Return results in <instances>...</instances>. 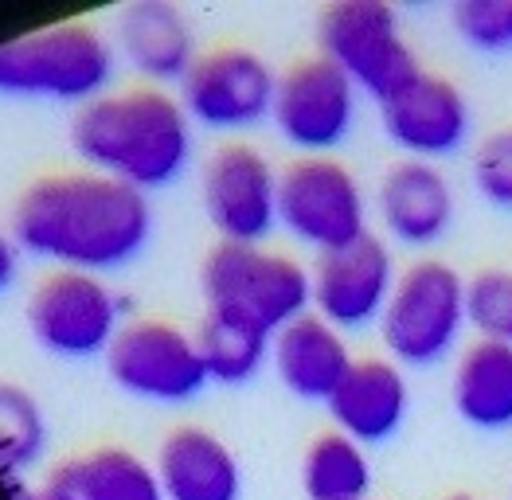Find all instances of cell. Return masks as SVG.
Wrapping results in <instances>:
<instances>
[{"mask_svg":"<svg viewBox=\"0 0 512 500\" xmlns=\"http://www.w3.org/2000/svg\"><path fill=\"white\" fill-rule=\"evenodd\" d=\"M470 325L489 340H512V270L489 266L466 278Z\"/></svg>","mask_w":512,"mask_h":500,"instance_id":"25","label":"cell"},{"mask_svg":"<svg viewBox=\"0 0 512 500\" xmlns=\"http://www.w3.org/2000/svg\"><path fill=\"white\" fill-rule=\"evenodd\" d=\"M106 372L126 395L165 407L192 403L208 387L196 336L161 317L122 325L114 344L106 348Z\"/></svg>","mask_w":512,"mask_h":500,"instance_id":"8","label":"cell"},{"mask_svg":"<svg viewBox=\"0 0 512 500\" xmlns=\"http://www.w3.org/2000/svg\"><path fill=\"white\" fill-rule=\"evenodd\" d=\"M505 40L512 47V0H505Z\"/></svg>","mask_w":512,"mask_h":500,"instance_id":"30","label":"cell"},{"mask_svg":"<svg viewBox=\"0 0 512 500\" xmlns=\"http://www.w3.org/2000/svg\"><path fill=\"white\" fill-rule=\"evenodd\" d=\"M450 399L462 422L477 430H509L512 426V340L477 336L462 348Z\"/></svg>","mask_w":512,"mask_h":500,"instance_id":"20","label":"cell"},{"mask_svg":"<svg viewBox=\"0 0 512 500\" xmlns=\"http://www.w3.org/2000/svg\"><path fill=\"white\" fill-rule=\"evenodd\" d=\"M47 446V422L36 403L16 383H0V481L12 485L28 469H36Z\"/></svg>","mask_w":512,"mask_h":500,"instance_id":"24","label":"cell"},{"mask_svg":"<svg viewBox=\"0 0 512 500\" xmlns=\"http://www.w3.org/2000/svg\"><path fill=\"white\" fill-rule=\"evenodd\" d=\"M12 243L59 270L106 274L129 266L153 235L149 196L98 172H51L12 208Z\"/></svg>","mask_w":512,"mask_h":500,"instance_id":"1","label":"cell"},{"mask_svg":"<svg viewBox=\"0 0 512 500\" xmlns=\"http://www.w3.org/2000/svg\"><path fill=\"white\" fill-rule=\"evenodd\" d=\"M466 325V278L442 258H419L399 270L380 317V336L387 360L399 368H430L458 348Z\"/></svg>","mask_w":512,"mask_h":500,"instance_id":"5","label":"cell"},{"mask_svg":"<svg viewBox=\"0 0 512 500\" xmlns=\"http://www.w3.org/2000/svg\"><path fill=\"white\" fill-rule=\"evenodd\" d=\"M317 55L341 67L356 90L384 106L423 75L395 8L384 0H337L317 16Z\"/></svg>","mask_w":512,"mask_h":500,"instance_id":"6","label":"cell"},{"mask_svg":"<svg viewBox=\"0 0 512 500\" xmlns=\"http://www.w3.org/2000/svg\"><path fill=\"white\" fill-rule=\"evenodd\" d=\"M454 28L477 51H505V0H462L454 4Z\"/></svg>","mask_w":512,"mask_h":500,"instance_id":"27","label":"cell"},{"mask_svg":"<svg viewBox=\"0 0 512 500\" xmlns=\"http://www.w3.org/2000/svg\"><path fill=\"white\" fill-rule=\"evenodd\" d=\"M380 114H384V133L415 161H438L458 153L473 125L462 86L430 71H423L399 94H391Z\"/></svg>","mask_w":512,"mask_h":500,"instance_id":"14","label":"cell"},{"mask_svg":"<svg viewBox=\"0 0 512 500\" xmlns=\"http://www.w3.org/2000/svg\"><path fill=\"white\" fill-rule=\"evenodd\" d=\"M118 51L94 24L67 20L0 43V94L94 102L114 79Z\"/></svg>","mask_w":512,"mask_h":500,"instance_id":"3","label":"cell"},{"mask_svg":"<svg viewBox=\"0 0 512 500\" xmlns=\"http://www.w3.org/2000/svg\"><path fill=\"white\" fill-rule=\"evenodd\" d=\"M28 329L51 356H106V348L122 329V301L94 274L55 270L28 297Z\"/></svg>","mask_w":512,"mask_h":500,"instance_id":"10","label":"cell"},{"mask_svg":"<svg viewBox=\"0 0 512 500\" xmlns=\"http://www.w3.org/2000/svg\"><path fill=\"white\" fill-rule=\"evenodd\" d=\"M356 86L325 55L298 59L278 75L270 122L305 157H325L341 149L356 125Z\"/></svg>","mask_w":512,"mask_h":500,"instance_id":"11","label":"cell"},{"mask_svg":"<svg viewBox=\"0 0 512 500\" xmlns=\"http://www.w3.org/2000/svg\"><path fill=\"white\" fill-rule=\"evenodd\" d=\"M333 430L348 434L360 446H380L399 434L411 411V387L407 375L387 356H364L356 360L333 399L325 403Z\"/></svg>","mask_w":512,"mask_h":500,"instance_id":"16","label":"cell"},{"mask_svg":"<svg viewBox=\"0 0 512 500\" xmlns=\"http://www.w3.org/2000/svg\"><path fill=\"white\" fill-rule=\"evenodd\" d=\"M309 274H313V313L341 333L376 325L399 278L387 243L372 231L352 247L321 254Z\"/></svg>","mask_w":512,"mask_h":500,"instance_id":"13","label":"cell"},{"mask_svg":"<svg viewBox=\"0 0 512 500\" xmlns=\"http://www.w3.org/2000/svg\"><path fill=\"white\" fill-rule=\"evenodd\" d=\"M274 94L278 75L251 47H212L196 55L192 71L176 86L188 122L219 133H239L266 122L274 110Z\"/></svg>","mask_w":512,"mask_h":500,"instance_id":"9","label":"cell"},{"mask_svg":"<svg viewBox=\"0 0 512 500\" xmlns=\"http://www.w3.org/2000/svg\"><path fill=\"white\" fill-rule=\"evenodd\" d=\"M270 364L290 395H298L305 403H329L348 368L356 364V356L348 352L341 329H333L317 313H305L282 333H274Z\"/></svg>","mask_w":512,"mask_h":500,"instance_id":"18","label":"cell"},{"mask_svg":"<svg viewBox=\"0 0 512 500\" xmlns=\"http://www.w3.org/2000/svg\"><path fill=\"white\" fill-rule=\"evenodd\" d=\"M114 51L153 86L176 83L196 63V36L184 12L169 0H137L114 20Z\"/></svg>","mask_w":512,"mask_h":500,"instance_id":"17","label":"cell"},{"mask_svg":"<svg viewBox=\"0 0 512 500\" xmlns=\"http://www.w3.org/2000/svg\"><path fill=\"white\" fill-rule=\"evenodd\" d=\"M157 481L165 500H239L243 469L231 446L204 426H176L157 450Z\"/></svg>","mask_w":512,"mask_h":500,"instance_id":"19","label":"cell"},{"mask_svg":"<svg viewBox=\"0 0 512 500\" xmlns=\"http://www.w3.org/2000/svg\"><path fill=\"white\" fill-rule=\"evenodd\" d=\"M16 266H20V247L12 243V235H4V231H0V293L12 286Z\"/></svg>","mask_w":512,"mask_h":500,"instance_id":"29","label":"cell"},{"mask_svg":"<svg viewBox=\"0 0 512 500\" xmlns=\"http://www.w3.org/2000/svg\"><path fill=\"white\" fill-rule=\"evenodd\" d=\"M446 500H481V497H470V493H458V497H446Z\"/></svg>","mask_w":512,"mask_h":500,"instance_id":"31","label":"cell"},{"mask_svg":"<svg viewBox=\"0 0 512 500\" xmlns=\"http://www.w3.org/2000/svg\"><path fill=\"white\" fill-rule=\"evenodd\" d=\"M301 493L305 500H368L372 493L368 450L341 430L317 434L301 458Z\"/></svg>","mask_w":512,"mask_h":500,"instance_id":"22","label":"cell"},{"mask_svg":"<svg viewBox=\"0 0 512 500\" xmlns=\"http://www.w3.org/2000/svg\"><path fill=\"white\" fill-rule=\"evenodd\" d=\"M278 223L317 254L368 235V200L356 172L337 157H298L278 172Z\"/></svg>","mask_w":512,"mask_h":500,"instance_id":"7","label":"cell"},{"mask_svg":"<svg viewBox=\"0 0 512 500\" xmlns=\"http://www.w3.org/2000/svg\"><path fill=\"white\" fill-rule=\"evenodd\" d=\"M59 469L79 500H165L157 469L118 446L90 450L83 458L63 461Z\"/></svg>","mask_w":512,"mask_h":500,"instance_id":"23","label":"cell"},{"mask_svg":"<svg viewBox=\"0 0 512 500\" xmlns=\"http://www.w3.org/2000/svg\"><path fill=\"white\" fill-rule=\"evenodd\" d=\"M200 293L208 309L243 317L270 336L313 313V274L266 247L215 243L200 266Z\"/></svg>","mask_w":512,"mask_h":500,"instance_id":"4","label":"cell"},{"mask_svg":"<svg viewBox=\"0 0 512 500\" xmlns=\"http://www.w3.org/2000/svg\"><path fill=\"white\" fill-rule=\"evenodd\" d=\"M470 176H473L477 196H481L485 204L512 211V125L489 129V133L477 141L473 161H470Z\"/></svg>","mask_w":512,"mask_h":500,"instance_id":"26","label":"cell"},{"mask_svg":"<svg viewBox=\"0 0 512 500\" xmlns=\"http://www.w3.org/2000/svg\"><path fill=\"white\" fill-rule=\"evenodd\" d=\"M192 336H196L208 383H223V387H239V383L255 379L262 372V364L270 360V340H274L266 329H258L251 321L231 317V313H215V309L204 313L200 329Z\"/></svg>","mask_w":512,"mask_h":500,"instance_id":"21","label":"cell"},{"mask_svg":"<svg viewBox=\"0 0 512 500\" xmlns=\"http://www.w3.org/2000/svg\"><path fill=\"white\" fill-rule=\"evenodd\" d=\"M8 497L12 500H79L71 481L63 477V469H51L40 485H24V481H12L8 485Z\"/></svg>","mask_w":512,"mask_h":500,"instance_id":"28","label":"cell"},{"mask_svg":"<svg viewBox=\"0 0 512 500\" xmlns=\"http://www.w3.org/2000/svg\"><path fill=\"white\" fill-rule=\"evenodd\" d=\"M204 211L219 243L262 247L278 227V172L247 141L219 145L204 165Z\"/></svg>","mask_w":512,"mask_h":500,"instance_id":"12","label":"cell"},{"mask_svg":"<svg viewBox=\"0 0 512 500\" xmlns=\"http://www.w3.org/2000/svg\"><path fill=\"white\" fill-rule=\"evenodd\" d=\"M384 231L403 247H434L454 223V188L434 161L403 157L384 172L376 188Z\"/></svg>","mask_w":512,"mask_h":500,"instance_id":"15","label":"cell"},{"mask_svg":"<svg viewBox=\"0 0 512 500\" xmlns=\"http://www.w3.org/2000/svg\"><path fill=\"white\" fill-rule=\"evenodd\" d=\"M192 122L180 98L161 86H126L79 106L71 149L90 172L137 192L169 188L192 161Z\"/></svg>","mask_w":512,"mask_h":500,"instance_id":"2","label":"cell"}]
</instances>
